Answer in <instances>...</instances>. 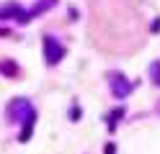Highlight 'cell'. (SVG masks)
I'll list each match as a JSON object with an SVG mask.
<instances>
[{
	"label": "cell",
	"mask_w": 160,
	"mask_h": 154,
	"mask_svg": "<svg viewBox=\"0 0 160 154\" xmlns=\"http://www.w3.org/2000/svg\"><path fill=\"white\" fill-rule=\"evenodd\" d=\"M28 116H34V108H31V103L26 98L11 100V105H8V118L11 121H26Z\"/></svg>",
	"instance_id": "1"
},
{
	"label": "cell",
	"mask_w": 160,
	"mask_h": 154,
	"mask_svg": "<svg viewBox=\"0 0 160 154\" xmlns=\"http://www.w3.org/2000/svg\"><path fill=\"white\" fill-rule=\"evenodd\" d=\"M62 57H65V46L59 44L57 39L47 36L44 39V59H47V64H57Z\"/></svg>",
	"instance_id": "2"
},
{
	"label": "cell",
	"mask_w": 160,
	"mask_h": 154,
	"mask_svg": "<svg viewBox=\"0 0 160 154\" xmlns=\"http://www.w3.org/2000/svg\"><path fill=\"white\" fill-rule=\"evenodd\" d=\"M57 5V0H39V3L31 8V10H23L21 13V18H18V23H28L31 18H36V16H42L44 10H49V8H54Z\"/></svg>",
	"instance_id": "3"
},
{
	"label": "cell",
	"mask_w": 160,
	"mask_h": 154,
	"mask_svg": "<svg viewBox=\"0 0 160 154\" xmlns=\"http://www.w3.org/2000/svg\"><path fill=\"white\" fill-rule=\"evenodd\" d=\"M132 82H129L124 75H114L111 77V92H114V98H127L129 92H132Z\"/></svg>",
	"instance_id": "4"
},
{
	"label": "cell",
	"mask_w": 160,
	"mask_h": 154,
	"mask_svg": "<svg viewBox=\"0 0 160 154\" xmlns=\"http://www.w3.org/2000/svg\"><path fill=\"white\" fill-rule=\"evenodd\" d=\"M21 13H23V8H21V3H16V0L0 5V21H8V18H16V21H18Z\"/></svg>",
	"instance_id": "5"
},
{
	"label": "cell",
	"mask_w": 160,
	"mask_h": 154,
	"mask_svg": "<svg viewBox=\"0 0 160 154\" xmlns=\"http://www.w3.org/2000/svg\"><path fill=\"white\" fill-rule=\"evenodd\" d=\"M23 123V131H21V136H18V139H21V141H28V139H31V133H34V116H28L26 121H21Z\"/></svg>",
	"instance_id": "6"
},
{
	"label": "cell",
	"mask_w": 160,
	"mask_h": 154,
	"mask_svg": "<svg viewBox=\"0 0 160 154\" xmlns=\"http://www.w3.org/2000/svg\"><path fill=\"white\" fill-rule=\"evenodd\" d=\"M150 77H152L155 85H160V59H155L152 64H150Z\"/></svg>",
	"instance_id": "7"
},
{
	"label": "cell",
	"mask_w": 160,
	"mask_h": 154,
	"mask_svg": "<svg viewBox=\"0 0 160 154\" xmlns=\"http://www.w3.org/2000/svg\"><path fill=\"white\" fill-rule=\"evenodd\" d=\"M70 118H72V121H78V118H80V108H78V105L70 108Z\"/></svg>",
	"instance_id": "8"
},
{
	"label": "cell",
	"mask_w": 160,
	"mask_h": 154,
	"mask_svg": "<svg viewBox=\"0 0 160 154\" xmlns=\"http://www.w3.org/2000/svg\"><path fill=\"white\" fill-rule=\"evenodd\" d=\"M3 72L5 75H16V64H3Z\"/></svg>",
	"instance_id": "9"
},
{
	"label": "cell",
	"mask_w": 160,
	"mask_h": 154,
	"mask_svg": "<svg viewBox=\"0 0 160 154\" xmlns=\"http://www.w3.org/2000/svg\"><path fill=\"white\" fill-rule=\"evenodd\" d=\"M103 154H116V147H114V144H106V152Z\"/></svg>",
	"instance_id": "10"
},
{
	"label": "cell",
	"mask_w": 160,
	"mask_h": 154,
	"mask_svg": "<svg viewBox=\"0 0 160 154\" xmlns=\"http://www.w3.org/2000/svg\"><path fill=\"white\" fill-rule=\"evenodd\" d=\"M150 28H152L155 34H158V31H160V18H155V21H152V26H150Z\"/></svg>",
	"instance_id": "11"
},
{
	"label": "cell",
	"mask_w": 160,
	"mask_h": 154,
	"mask_svg": "<svg viewBox=\"0 0 160 154\" xmlns=\"http://www.w3.org/2000/svg\"><path fill=\"white\" fill-rule=\"evenodd\" d=\"M158 110H160V103H158Z\"/></svg>",
	"instance_id": "12"
}]
</instances>
